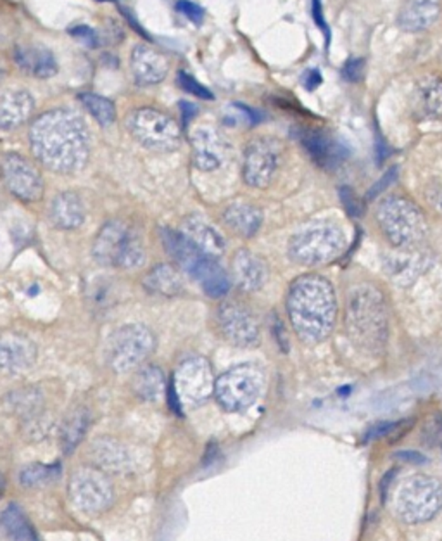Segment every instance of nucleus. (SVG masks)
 Masks as SVG:
<instances>
[{
	"label": "nucleus",
	"instance_id": "obj_35",
	"mask_svg": "<svg viewBox=\"0 0 442 541\" xmlns=\"http://www.w3.org/2000/svg\"><path fill=\"white\" fill-rule=\"evenodd\" d=\"M85 430H87L85 412H77V414H73L68 419L63 430V446L66 453L79 445Z\"/></svg>",
	"mask_w": 442,
	"mask_h": 541
},
{
	"label": "nucleus",
	"instance_id": "obj_7",
	"mask_svg": "<svg viewBox=\"0 0 442 541\" xmlns=\"http://www.w3.org/2000/svg\"><path fill=\"white\" fill-rule=\"evenodd\" d=\"M94 258L106 267L133 270L145 263L142 240L127 223H106L95 238Z\"/></svg>",
	"mask_w": 442,
	"mask_h": 541
},
{
	"label": "nucleus",
	"instance_id": "obj_6",
	"mask_svg": "<svg viewBox=\"0 0 442 541\" xmlns=\"http://www.w3.org/2000/svg\"><path fill=\"white\" fill-rule=\"evenodd\" d=\"M377 222L387 240L395 248L420 246L426 238L428 225L422 209L410 199L393 196L377 207Z\"/></svg>",
	"mask_w": 442,
	"mask_h": 541
},
{
	"label": "nucleus",
	"instance_id": "obj_33",
	"mask_svg": "<svg viewBox=\"0 0 442 541\" xmlns=\"http://www.w3.org/2000/svg\"><path fill=\"white\" fill-rule=\"evenodd\" d=\"M83 106L89 110V112L94 116L95 120L102 127H110L116 120V108L106 97L97 96V94H81L79 96Z\"/></svg>",
	"mask_w": 442,
	"mask_h": 541
},
{
	"label": "nucleus",
	"instance_id": "obj_28",
	"mask_svg": "<svg viewBox=\"0 0 442 541\" xmlns=\"http://www.w3.org/2000/svg\"><path fill=\"white\" fill-rule=\"evenodd\" d=\"M180 230L190 240H194L207 255L215 256V258L223 255V251H225V239L221 238V234L216 228H213L203 218L192 215V217L184 220Z\"/></svg>",
	"mask_w": 442,
	"mask_h": 541
},
{
	"label": "nucleus",
	"instance_id": "obj_10",
	"mask_svg": "<svg viewBox=\"0 0 442 541\" xmlns=\"http://www.w3.org/2000/svg\"><path fill=\"white\" fill-rule=\"evenodd\" d=\"M127 130L137 143L159 153L174 151L182 143V128L168 114L141 108L133 110L127 116Z\"/></svg>",
	"mask_w": 442,
	"mask_h": 541
},
{
	"label": "nucleus",
	"instance_id": "obj_15",
	"mask_svg": "<svg viewBox=\"0 0 442 541\" xmlns=\"http://www.w3.org/2000/svg\"><path fill=\"white\" fill-rule=\"evenodd\" d=\"M216 325L223 339L238 348H249L259 341V324L253 312L240 302H223L216 312Z\"/></svg>",
	"mask_w": 442,
	"mask_h": 541
},
{
	"label": "nucleus",
	"instance_id": "obj_43",
	"mask_svg": "<svg viewBox=\"0 0 442 541\" xmlns=\"http://www.w3.org/2000/svg\"><path fill=\"white\" fill-rule=\"evenodd\" d=\"M341 197H342V203L344 207L351 213V217H360L362 215V205L358 203L354 192L349 191V189H342L341 191Z\"/></svg>",
	"mask_w": 442,
	"mask_h": 541
},
{
	"label": "nucleus",
	"instance_id": "obj_14",
	"mask_svg": "<svg viewBox=\"0 0 442 541\" xmlns=\"http://www.w3.org/2000/svg\"><path fill=\"white\" fill-rule=\"evenodd\" d=\"M282 147L275 139L261 137L247 145L242 164V176L247 186L265 189L273 182L280 166Z\"/></svg>",
	"mask_w": 442,
	"mask_h": 541
},
{
	"label": "nucleus",
	"instance_id": "obj_24",
	"mask_svg": "<svg viewBox=\"0 0 442 541\" xmlns=\"http://www.w3.org/2000/svg\"><path fill=\"white\" fill-rule=\"evenodd\" d=\"M15 63L17 68L33 79H50L58 73V61L54 54L46 48L21 46L15 50Z\"/></svg>",
	"mask_w": 442,
	"mask_h": 541
},
{
	"label": "nucleus",
	"instance_id": "obj_40",
	"mask_svg": "<svg viewBox=\"0 0 442 541\" xmlns=\"http://www.w3.org/2000/svg\"><path fill=\"white\" fill-rule=\"evenodd\" d=\"M313 17H315L316 27L325 35V44L329 48V44H331V30H329V25H327L325 16H323V9H321V2L320 0H313Z\"/></svg>",
	"mask_w": 442,
	"mask_h": 541
},
{
	"label": "nucleus",
	"instance_id": "obj_8",
	"mask_svg": "<svg viewBox=\"0 0 442 541\" xmlns=\"http://www.w3.org/2000/svg\"><path fill=\"white\" fill-rule=\"evenodd\" d=\"M265 382L267 376L261 366L254 364L232 366L216 379L215 397L225 412H244L263 395Z\"/></svg>",
	"mask_w": 442,
	"mask_h": 541
},
{
	"label": "nucleus",
	"instance_id": "obj_1",
	"mask_svg": "<svg viewBox=\"0 0 442 541\" xmlns=\"http://www.w3.org/2000/svg\"><path fill=\"white\" fill-rule=\"evenodd\" d=\"M33 156L50 172L69 175L85 168L90 158V135L85 122L69 110H52L30 128Z\"/></svg>",
	"mask_w": 442,
	"mask_h": 541
},
{
	"label": "nucleus",
	"instance_id": "obj_44",
	"mask_svg": "<svg viewBox=\"0 0 442 541\" xmlns=\"http://www.w3.org/2000/svg\"><path fill=\"white\" fill-rule=\"evenodd\" d=\"M302 81L308 90H315L316 87L321 83V73L318 69H310Z\"/></svg>",
	"mask_w": 442,
	"mask_h": 541
},
{
	"label": "nucleus",
	"instance_id": "obj_27",
	"mask_svg": "<svg viewBox=\"0 0 442 541\" xmlns=\"http://www.w3.org/2000/svg\"><path fill=\"white\" fill-rule=\"evenodd\" d=\"M413 110L422 120L442 118V77L430 75L416 85L413 94Z\"/></svg>",
	"mask_w": 442,
	"mask_h": 541
},
{
	"label": "nucleus",
	"instance_id": "obj_36",
	"mask_svg": "<svg viewBox=\"0 0 442 541\" xmlns=\"http://www.w3.org/2000/svg\"><path fill=\"white\" fill-rule=\"evenodd\" d=\"M56 474H58V471L54 467L35 463L30 467H25L19 472V483L25 488H35V486H40V484H46L48 481H52V479L56 478Z\"/></svg>",
	"mask_w": 442,
	"mask_h": 541
},
{
	"label": "nucleus",
	"instance_id": "obj_25",
	"mask_svg": "<svg viewBox=\"0 0 442 541\" xmlns=\"http://www.w3.org/2000/svg\"><path fill=\"white\" fill-rule=\"evenodd\" d=\"M441 13V0H408L397 23L405 32H424L436 23Z\"/></svg>",
	"mask_w": 442,
	"mask_h": 541
},
{
	"label": "nucleus",
	"instance_id": "obj_12",
	"mask_svg": "<svg viewBox=\"0 0 442 541\" xmlns=\"http://www.w3.org/2000/svg\"><path fill=\"white\" fill-rule=\"evenodd\" d=\"M69 498L77 509L85 514H102L114 500L110 478L95 467H79L69 481Z\"/></svg>",
	"mask_w": 442,
	"mask_h": 541
},
{
	"label": "nucleus",
	"instance_id": "obj_39",
	"mask_svg": "<svg viewBox=\"0 0 442 541\" xmlns=\"http://www.w3.org/2000/svg\"><path fill=\"white\" fill-rule=\"evenodd\" d=\"M344 79L349 81H360L364 75V61L363 59H349L344 69Z\"/></svg>",
	"mask_w": 442,
	"mask_h": 541
},
{
	"label": "nucleus",
	"instance_id": "obj_22",
	"mask_svg": "<svg viewBox=\"0 0 442 541\" xmlns=\"http://www.w3.org/2000/svg\"><path fill=\"white\" fill-rule=\"evenodd\" d=\"M0 356H2V366L5 372L19 374L28 370L35 364L37 348L25 335H4L2 346H0Z\"/></svg>",
	"mask_w": 442,
	"mask_h": 541
},
{
	"label": "nucleus",
	"instance_id": "obj_4",
	"mask_svg": "<svg viewBox=\"0 0 442 541\" xmlns=\"http://www.w3.org/2000/svg\"><path fill=\"white\" fill-rule=\"evenodd\" d=\"M161 240L174 263L195 279L207 296L218 300L228 294L232 281L218 263V258L205 253L182 230L174 232L172 228H161Z\"/></svg>",
	"mask_w": 442,
	"mask_h": 541
},
{
	"label": "nucleus",
	"instance_id": "obj_13",
	"mask_svg": "<svg viewBox=\"0 0 442 541\" xmlns=\"http://www.w3.org/2000/svg\"><path fill=\"white\" fill-rule=\"evenodd\" d=\"M216 379L213 376L211 366L205 358L194 356L185 360L174 372V393L180 401L187 405H201L211 395H215Z\"/></svg>",
	"mask_w": 442,
	"mask_h": 541
},
{
	"label": "nucleus",
	"instance_id": "obj_48",
	"mask_svg": "<svg viewBox=\"0 0 442 541\" xmlns=\"http://www.w3.org/2000/svg\"><path fill=\"white\" fill-rule=\"evenodd\" d=\"M99 2H112V0H99Z\"/></svg>",
	"mask_w": 442,
	"mask_h": 541
},
{
	"label": "nucleus",
	"instance_id": "obj_32",
	"mask_svg": "<svg viewBox=\"0 0 442 541\" xmlns=\"http://www.w3.org/2000/svg\"><path fill=\"white\" fill-rule=\"evenodd\" d=\"M2 529L13 540H37V535L16 504L7 505L2 512Z\"/></svg>",
	"mask_w": 442,
	"mask_h": 541
},
{
	"label": "nucleus",
	"instance_id": "obj_11",
	"mask_svg": "<svg viewBox=\"0 0 442 541\" xmlns=\"http://www.w3.org/2000/svg\"><path fill=\"white\" fill-rule=\"evenodd\" d=\"M442 509V484L430 476H413L395 494V512L408 525L430 521Z\"/></svg>",
	"mask_w": 442,
	"mask_h": 541
},
{
	"label": "nucleus",
	"instance_id": "obj_30",
	"mask_svg": "<svg viewBox=\"0 0 442 541\" xmlns=\"http://www.w3.org/2000/svg\"><path fill=\"white\" fill-rule=\"evenodd\" d=\"M143 287L156 296L174 298L184 289L180 273L172 265H158L143 277Z\"/></svg>",
	"mask_w": 442,
	"mask_h": 541
},
{
	"label": "nucleus",
	"instance_id": "obj_41",
	"mask_svg": "<svg viewBox=\"0 0 442 541\" xmlns=\"http://www.w3.org/2000/svg\"><path fill=\"white\" fill-rule=\"evenodd\" d=\"M69 33L73 35V37H77L79 40H81L83 44H87L89 48H94L95 44H97V35H95L94 30L90 28V27H85V25H79V27H73Z\"/></svg>",
	"mask_w": 442,
	"mask_h": 541
},
{
	"label": "nucleus",
	"instance_id": "obj_3",
	"mask_svg": "<svg viewBox=\"0 0 442 541\" xmlns=\"http://www.w3.org/2000/svg\"><path fill=\"white\" fill-rule=\"evenodd\" d=\"M344 324L351 341L364 353L380 355L389 337V315L384 294L372 284L349 289Z\"/></svg>",
	"mask_w": 442,
	"mask_h": 541
},
{
	"label": "nucleus",
	"instance_id": "obj_47",
	"mask_svg": "<svg viewBox=\"0 0 442 541\" xmlns=\"http://www.w3.org/2000/svg\"><path fill=\"white\" fill-rule=\"evenodd\" d=\"M397 457H399V459H405V461H415V463L426 461V457H424V455H418V453H399Z\"/></svg>",
	"mask_w": 442,
	"mask_h": 541
},
{
	"label": "nucleus",
	"instance_id": "obj_38",
	"mask_svg": "<svg viewBox=\"0 0 442 541\" xmlns=\"http://www.w3.org/2000/svg\"><path fill=\"white\" fill-rule=\"evenodd\" d=\"M176 9H178L184 16L187 17L189 21H192V23H201L203 17H205L203 7L197 5V4H194V2H190V0H180V2L176 4Z\"/></svg>",
	"mask_w": 442,
	"mask_h": 541
},
{
	"label": "nucleus",
	"instance_id": "obj_23",
	"mask_svg": "<svg viewBox=\"0 0 442 541\" xmlns=\"http://www.w3.org/2000/svg\"><path fill=\"white\" fill-rule=\"evenodd\" d=\"M35 110L32 94L23 89H9L0 99V127L2 130L23 125Z\"/></svg>",
	"mask_w": 442,
	"mask_h": 541
},
{
	"label": "nucleus",
	"instance_id": "obj_17",
	"mask_svg": "<svg viewBox=\"0 0 442 541\" xmlns=\"http://www.w3.org/2000/svg\"><path fill=\"white\" fill-rule=\"evenodd\" d=\"M395 249V255L385 258V269L399 286H410L432 265V255L422 248V244Z\"/></svg>",
	"mask_w": 442,
	"mask_h": 541
},
{
	"label": "nucleus",
	"instance_id": "obj_26",
	"mask_svg": "<svg viewBox=\"0 0 442 541\" xmlns=\"http://www.w3.org/2000/svg\"><path fill=\"white\" fill-rule=\"evenodd\" d=\"M48 218L61 230H75L85 222V207L75 192H61L48 207Z\"/></svg>",
	"mask_w": 442,
	"mask_h": 541
},
{
	"label": "nucleus",
	"instance_id": "obj_29",
	"mask_svg": "<svg viewBox=\"0 0 442 541\" xmlns=\"http://www.w3.org/2000/svg\"><path fill=\"white\" fill-rule=\"evenodd\" d=\"M225 225L236 232L240 238H253L259 230L263 222V213L259 207L247 205V203H236L226 207L223 213Z\"/></svg>",
	"mask_w": 442,
	"mask_h": 541
},
{
	"label": "nucleus",
	"instance_id": "obj_18",
	"mask_svg": "<svg viewBox=\"0 0 442 541\" xmlns=\"http://www.w3.org/2000/svg\"><path fill=\"white\" fill-rule=\"evenodd\" d=\"M192 160L203 172H215L226 160L228 145L215 128H195L192 133Z\"/></svg>",
	"mask_w": 442,
	"mask_h": 541
},
{
	"label": "nucleus",
	"instance_id": "obj_37",
	"mask_svg": "<svg viewBox=\"0 0 442 541\" xmlns=\"http://www.w3.org/2000/svg\"><path fill=\"white\" fill-rule=\"evenodd\" d=\"M176 81H178V85H180L185 92H189L192 96L199 97V99H203V101H213V99H215L213 92H211L209 89H205V85H201V83L195 80L192 75H189L187 71H180Z\"/></svg>",
	"mask_w": 442,
	"mask_h": 541
},
{
	"label": "nucleus",
	"instance_id": "obj_5",
	"mask_svg": "<svg viewBox=\"0 0 442 541\" xmlns=\"http://www.w3.org/2000/svg\"><path fill=\"white\" fill-rule=\"evenodd\" d=\"M348 238L339 223L313 222L302 227L289 242V256L304 267L331 263L346 249Z\"/></svg>",
	"mask_w": 442,
	"mask_h": 541
},
{
	"label": "nucleus",
	"instance_id": "obj_2",
	"mask_svg": "<svg viewBox=\"0 0 442 541\" xmlns=\"http://www.w3.org/2000/svg\"><path fill=\"white\" fill-rule=\"evenodd\" d=\"M287 315L294 333L306 343H321L337 320V298L331 282L318 275L298 277L287 292Z\"/></svg>",
	"mask_w": 442,
	"mask_h": 541
},
{
	"label": "nucleus",
	"instance_id": "obj_16",
	"mask_svg": "<svg viewBox=\"0 0 442 541\" xmlns=\"http://www.w3.org/2000/svg\"><path fill=\"white\" fill-rule=\"evenodd\" d=\"M4 180L9 192L23 203H37L44 196V180L38 170L21 154L7 153L2 161Z\"/></svg>",
	"mask_w": 442,
	"mask_h": 541
},
{
	"label": "nucleus",
	"instance_id": "obj_45",
	"mask_svg": "<svg viewBox=\"0 0 442 541\" xmlns=\"http://www.w3.org/2000/svg\"><path fill=\"white\" fill-rule=\"evenodd\" d=\"M395 424L393 422H382L379 426H375L374 430H370V434H368V438L372 440V438H382V436H387L391 430H395Z\"/></svg>",
	"mask_w": 442,
	"mask_h": 541
},
{
	"label": "nucleus",
	"instance_id": "obj_42",
	"mask_svg": "<svg viewBox=\"0 0 442 541\" xmlns=\"http://www.w3.org/2000/svg\"><path fill=\"white\" fill-rule=\"evenodd\" d=\"M395 175H397V168H391L385 175L380 178L379 182L372 187V191L368 192V199H372V197H377L380 192L385 191L393 182L395 180Z\"/></svg>",
	"mask_w": 442,
	"mask_h": 541
},
{
	"label": "nucleus",
	"instance_id": "obj_34",
	"mask_svg": "<svg viewBox=\"0 0 442 541\" xmlns=\"http://www.w3.org/2000/svg\"><path fill=\"white\" fill-rule=\"evenodd\" d=\"M95 461H99V465L106 467V469H123L125 463V450L116 448L112 441H100L95 443L94 450Z\"/></svg>",
	"mask_w": 442,
	"mask_h": 541
},
{
	"label": "nucleus",
	"instance_id": "obj_31",
	"mask_svg": "<svg viewBox=\"0 0 442 541\" xmlns=\"http://www.w3.org/2000/svg\"><path fill=\"white\" fill-rule=\"evenodd\" d=\"M133 393L145 401H158L166 391V379L156 366H141L132 381Z\"/></svg>",
	"mask_w": 442,
	"mask_h": 541
},
{
	"label": "nucleus",
	"instance_id": "obj_19",
	"mask_svg": "<svg viewBox=\"0 0 442 541\" xmlns=\"http://www.w3.org/2000/svg\"><path fill=\"white\" fill-rule=\"evenodd\" d=\"M132 75L137 85H156L164 80L168 75V59L164 54H161L158 48H153L145 44H139L132 50Z\"/></svg>",
	"mask_w": 442,
	"mask_h": 541
},
{
	"label": "nucleus",
	"instance_id": "obj_46",
	"mask_svg": "<svg viewBox=\"0 0 442 541\" xmlns=\"http://www.w3.org/2000/svg\"><path fill=\"white\" fill-rule=\"evenodd\" d=\"M180 111H182V118H184V125L187 127L190 120L197 114V108L192 106L190 102H180Z\"/></svg>",
	"mask_w": 442,
	"mask_h": 541
},
{
	"label": "nucleus",
	"instance_id": "obj_9",
	"mask_svg": "<svg viewBox=\"0 0 442 541\" xmlns=\"http://www.w3.org/2000/svg\"><path fill=\"white\" fill-rule=\"evenodd\" d=\"M156 348V337L151 329L130 324L116 329L106 345V362L116 374H127L142 366Z\"/></svg>",
	"mask_w": 442,
	"mask_h": 541
},
{
	"label": "nucleus",
	"instance_id": "obj_20",
	"mask_svg": "<svg viewBox=\"0 0 442 541\" xmlns=\"http://www.w3.org/2000/svg\"><path fill=\"white\" fill-rule=\"evenodd\" d=\"M300 143L310 158L325 170H333L348 156L346 147L321 130H302Z\"/></svg>",
	"mask_w": 442,
	"mask_h": 541
},
{
	"label": "nucleus",
	"instance_id": "obj_21",
	"mask_svg": "<svg viewBox=\"0 0 442 541\" xmlns=\"http://www.w3.org/2000/svg\"><path fill=\"white\" fill-rule=\"evenodd\" d=\"M234 284L244 292H254L265 286L268 279L267 263L249 249H240L232 260Z\"/></svg>",
	"mask_w": 442,
	"mask_h": 541
}]
</instances>
